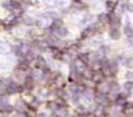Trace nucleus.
<instances>
[{
  "label": "nucleus",
  "mask_w": 133,
  "mask_h": 117,
  "mask_svg": "<svg viewBox=\"0 0 133 117\" xmlns=\"http://www.w3.org/2000/svg\"><path fill=\"white\" fill-rule=\"evenodd\" d=\"M121 30H123V35L125 36V39H133V24L130 22L129 16H125Z\"/></svg>",
  "instance_id": "f257e3e1"
},
{
  "label": "nucleus",
  "mask_w": 133,
  "mask_h": 117,
  "mask_svg": "<svg viewBox=\"0 0 133 117\" xmlns=\"http://www.w3.org/2000/svg\"><path fill=\"white\" fill-rule=\"evenodd\" d=\"M108 26H117L121 27L123 26V16L119 12H111L110 13V20H108Z\"/></svg>",
  "instance_id": "f03ea898"
},
{
  "label": "nucleus",
  "mask_w": 133,
  "mask_h": 117,
  "mask_svg": "<svg viewBox=\"0 0 133 117\" xmlns=\"http://www.w3.org/2000/svg\"><path fill=\"white\" fill-rule=\"evenodd\" d=\"M121 35H123V30L121 27H117V26H108V36L111 40H120L121 39Z\"/></svg>",
  "instance_id": "7ed1b4c3"
},
{
  "label": "nucleus",
  "mask_w": 133,
  "mask_h": 117,
  "mask_svg": "<svg viewBox=\"0 0 133 117\" xmlns=\"http://www.w3.org/2000/svg\"><path fill=\"white\" fill-rule=\"evenodd\" d=\"M119 3L120 0H104V9L106 12L111 13V12H115L119 7Z\"/></svg>",
  "instance_id": "20e7f679"
},
{
  "label": "nucleus",
  "mask_w": 133,
  "mask_h": 117,
  "mask_svg": "<svg viewBox=\"0 0 133 117\" xmlns=\"http://www.w3.org/2000/svg\"><path fill=\"white\" fill-rule=\"evenodd\" d=\"M108 20H110V13L108 12H99L95 14V21L104 25V26H108Z\"/></svg>",
  "instance_id": "39448f33"
},
{
  "label": "nucleus",
  "mask_w": 133,
  "mask_h": 117,
  "mask_svg": "<svg viewBox=\"0 0 133 117\" xmlns=\"http://www.w3.org/2000/svg\"><path fill=\"white\" fill-rule=\"evenodd\" d=\"M31 63H33V65H34L37 69H39V70H41V69H43V68L47 65L46 58H44L42 55H37V56H35V58H34V60H33Z\"/></svg>",
  "instance_id": "423d86ee"
},
{
  "label": "nucleus",
  "mask_w": 133,
  "mask_h": 117,
  "mask_svg": "<svg viewBox=\"0 0 133 117\" xmlns=\"http://www.w3.org/2000/svg\"><path fill=\"white\" fill-rule=\"evenodd\" d=\"M55 113L59 116V117H69V108L66 107V105H64V107H59L56 111H55Z\"/></svg>",
  "instance_id": "0eeeda50"
},
{
  "label": "nucleus",
  "mask_w": 133,
  "mask_h": 117,
  "mask_svg": "<svg viewBox=\"0 0 133 117\" xmlns=\"http://www.w3.org/2000/svg\"><path fill=\"white\" fill-rule=\"evenodd\" d=\"M123 89H124V91L129 95L130 92H133V82H132V81H127V82L124 83Z\"/></svg>",
  "instance_id": "6e6552de"
},
{
  "label": "nucleus",
  "mask_w": 133,
  "mask_h": 117,
  "mask_svg": "<svg viewBox=\"0 0 133 117\" xmlns=\"http://www.w3.org/2000/svg\"><path fill=\"white\" fill-rule=\"evenodd\" d=\"M41 3H42L47 9H55V7H54L55 0H41Z\"/></svg>",
  "instance_id": "1a4fd4ad"
},
{
  "label": "nucleus",
  "mask_w": 133,
  "mask_h": 117,
  "mask_svg": "<svg viewBox=\"0 0 133 117\" xmlns=\"http://www.w3.org/2000/svg\"><path fill=\"white\" fill-rule=\"evenodd\" d=\"M9 53L8 47L5 46V43H3V40H0V55H7Z\"/></svg>",
  "instance_id": "9d476101"
},
{
  "label": "nucleus",
  "mask_w": 133,
  "mask_h": 117,
  "mask_svg": "<svg viewBox=\"0 0 133 117\" xmlns=\"http://www.w3.org/2000/svg\"><path fill=\"white\" fill-rule=\"evenodd\" d=\"M125 78H127V81H132L133 82V70H128L125 73Z\"/></svg>",
  "instance_id": "9b49d317"
},
{
  "label": "nucleus",
  "mask_w": 133,
  "mask_h": 117,
  "mask_svg": "<svg viewBox=\"0 0 133 117\" xmlns=\"http://www.w3.org/2000/svg\"><path fill=\"white\" fill-rule=\"evenodd\" d=\"M71 4H78V3H84V0H69Z\"/></svg>",
  "instance_id": "f8f14e48"
},
{
  "label": "nucleus",
  "mask_w": 133,
  "mask_h": 117,
  "mask_svg": "<svg viewBox=\"0 0 133 117\" xmlns=\"http://www.w3.org/2000/svg\"><path fill=\"white\" fill-rule=\"evenodd\" d=\"M50 117H59L56 113H52V114H50Z\"/></svg>",
  "instance_id": "ddd939ff"
}]
</instances>
